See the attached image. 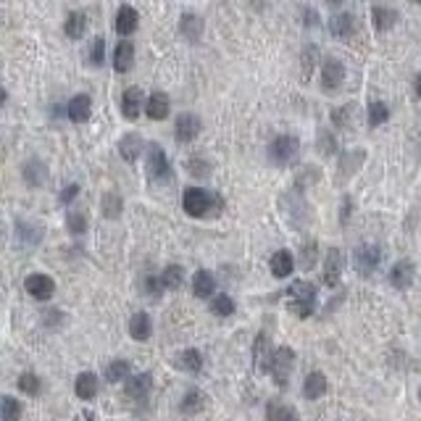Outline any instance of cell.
Here are the masks:
<instances>
[{"label":"cell","mask_w":421,"mask_h":421,"mask_svg":"<svg viewBox=\"0 0 421 421\" xmlns=\"http://www.w3.org/2000/svg\"><path fill=\"white\" fill-rule=\"evenodd\" d=\"M182 208L185 214L192 219H203V216L219 214L221 211V197L216 192H208L203 188H188L182 192Z\"/></svg>","instance_id":"obj_1"},{"label":"cell","mask_w":421,"mask_h":421,"mask_svg":"<svg viewBox=\"0 0 421 421\" xmlns=\"http://www.w3.org/2000/svg\"><path fill=\"white\" fill-rule=\"evenodd\" d=\"M145 177L153 185H171L174 182V168L168 163L166 153L158 142H150L148 145V161H145Z\"/></svg>","instance_id":"obj_2"},{"label":"cell","mask_w":421,"mask_h":421,"mask_svg":"<svg viewBox=\"0 0 421 421\" xmlns=\"http://www.w3.org/2000/svg\"><path fill=\"white\" fill-rule=\"evenodd\" d=\"M287 295L292 300V311L298 313L300 318H308L313 313V306H316V287L311 282H292L287 287Z\"/></svg>","instance_id":"obj_3"},{"label":"cell","mask_w":421,"mask_h":421,"mask_svg":"<svg viewBox=\"0 0 421 421\" xmlns=\"http://www.w3.org/2000/svg\"><path fill=\"white\" fill-rule=\"evenodd\" d=\"M298 156H300V140L292 137V134H279L269 145V158L277 166H290V163L298 161Z\"/></svg>","instance_id":"obj_4"},{"label":"cell","mask_w":421,"mask_h":421,"mask_svg":"<svg viewBox=\"0 0 421 421\" xmlns=\"http://www.w3.org/2000/svg\"><path fill=\"white\" fill-rule=\"evenodd\" d=\"M382 248L374 243H364L358 245L356 253H353V266H356V272L361 277H371V274L379 269V263H382Z\"/></svg>","instance_id":"obj_5"},{"label":"cell","mask_w":421,"mask_h":421,"mask_svg":"<svg viewBox=\"0 0 421 421\" xmlns=\"http://www.w3.org/2000/svg\"><path fill=\"white\" fill-rule=\"evenodd\" d=\"M292 366H295V353H292L290 347H277L269 358V374L274 376V382L279 384V387H287V379H290V371Z\"/></svg>","instance_id":"obj_6"},{"label":"cell","mask_w":421,"mask_h":421,"mask_svg":"<svg viewBox=\"0 0 421 421\" xmlns=\"http://www.w3.org/2000/svg\"><path fill=\"white\" fill-rule=\"evenodd\" d=\"M342 82H345V66H342V61L327 58L324 66H321V87L327 93H335L337 87H342Z\"/></svg>","instance_id":"obj_7"},{"label":"cell","mask_w":421,"mask_h":421,"mask_svg":"<svg viewBox=\"0 0 421 421\" xmlns=\"http://www.w3.org/2000/svg\"><path fill=\"white\" fill-rule=\"evenodd\" d=\"M24 287H27V292L35 300H50L53 292H56V282H53V277H47V274H29Z\"/></svg>","instance_id":"obj_8"},{"label":"cell","mask_w":421,"mask_h":421,"mask_svg":"<svg viewBox=\"0 0 421 421\" xmlns=\"http://www.w3.org/2000/svg\"><path fill=\"white\" fill-rule=\"evenodd\" d=\"M200 129H203V124L195 113H182L174 124V137H177V142H192L200 134Z\"/></svg>","instance_id":"obj_9"},{"label":"cell","mask_w":421,"mask_h":421,"mask_svg":"<svg viewBox=\"0 0 421 421\" xmlns=\"http://www.w3.org/2000/svg\"><path fill=\"white\" fill-rule=\"evenodd\" d=\"M342 269H345V255H342V250L332 248L327 253V263H324V282H327V287H337L340 284Z\"/></svg>","instance_id":"obj_10"},{"label":"cell","mask_w":421,"mask_h":421,"mask_svg":"<svg viewBox=\"0 0 421 421\" xmlns=\"http://www.w3.org/2000/svg\"><path fill=\"white\" fill-rule=\"evenodd\" d=\"M416 279V266L411 261H398L390 269V284H393L395 290H408Z\"/></svg>","instance_id":"obj_11"},{"label":"cell","mask_w":421,"mask_h":421,"mask_svg":"<svg viewBox=\"0 0 421 421\" xmlns=\"http://www.w3.org/2000/svg\"><path fill=\"white\" fill-rule=\"evenodd\" d=\"M142 90L140 87H129V90H124L122 95V116L127 122H137V116L142 111Z\"/></svg>","instance_id":"obj_12"},{"label":"cell","mask_w":421,"mask_h":421,"mask_svg":"<svg viewBox=\"0 0 421 421\" xmlns=\"http://www.w3.org/2000/svg\"><path fill=\"white\" fill-rule=\"evenodd\" d=\"M21 177H24L29 188H42L47 182V166L40 158H29L21 166Z\"/></svg>","instance_id":"obj_13"},{"label":"cell","mask_w":421,"mask_h":421,"mask_svg":"<svg viewBox=\"0 0 421 421\" xmlns=\"http://www.w3.org/2000/svg\"><path fill=\"white\" fill-rule=\"evenodd\" d=\"M113 27H116V32H119L122 38H129V35H134V32H137V27H140V16H137V11L132 8V6H122V8H119V13H116Z\"/></svg>","instance_id":"obj_14"},{"label":"cell","mask_w":421,"mask_h":421,"mask_svg":"<svg viewBox=\"0 0 421 421\" xmlns=\"http://www.w3.org/2000/svg\"><path fill=\"white\" fill-rule=\"evenodd\" d=\"M66 113H69V119L74 124H82L90 119V113H93V98L90 95H74L69 105H66Z\"/></svg>","instance_id":"obj_15"},{"label":"cell","mask_w":421,"mask_h":421,"mask_svg":"<svg viewBox=\"0 0 421 421\" xmlns=\"http://www.w3.org/2000/svg\"><path fill=\"white\" fill-rule=\"evenodd\" d=\"M150 390H153V376L150 374H137V376H129L127 379V387H124V393H127V398H132V400H145L150 395Z\"/></svg>","instance_id":"obj_16"},{"label":"cell","mask_w":421,"mask_h":421,"mask_svg":"<svg viewBox=\"0 0 421 421\" xmlns=\"http://www.w3.org/2000/svg\"><path fill=\"white\" fill-rule=\"evenodd\" d=\"M132 66H134V45L129 40H122L113 50V69L119 74H127V71H132Z\"/></svg>","instance_id":"obj_17"},{"label":"cell","mask_w":421,"mask_h":421,"mask_svg":"<svg viewBox=\"0 0 421 421\" xmlns=\"http://www.w3.org/2000/svg\"><path fill=\"white\" fill-rule=\"evenodd\" d=\"M329 32L340 40H347L353 32H356V19H353V13H347V11H340L335 13L332 19H329Z\"/></svg>","instance_id":"obj_18"},{"label":"cell","mask_w":421,"mask_h":421,"mask_svg":"<svg viewBox=\"0 0 421 421\" xmlns=\"http://www.w3.org/2000/svg\"><path fill=\"white\" fill-rule=\"evenodd\" d=\"M179 35L185 40H190V42H197L200 35H203V19L197 13H192V11L182 13V19H179Z\"/></svg>","instance_id":"obj_19"},{"label":"cell","mask_w":421,"mask_h":421,"mask_svg":"<svg viewBox=\"0 0 421 421\" xmlns=\"http://www.w3.org/2000/svg\"><path fill=\"white\" fill-rule=\"evenodd\" d=\"M168 108H171V103H168L166 93L148 95V103H145V113H148V119H153V122H163V119L168 116Z\"/></svg>","instance_id":"obj_20"},{"label":"cell","mask_w":421,"mask_h":421,"mask_svg":"<svg viewBox=\"0 0 421 421\" xmlns=\"http://www.w3.org/2000/svg\"><path fill=\"white\" fill-rule=\"evenodd\" d=\"M269 269H272V274L277 277V279H287L292 274V269H295V258H292L290 250H277L272 255V261H269Z\"/></svg>","instance_id":"obj_21"},{"label":"cell","mask_w":421,"mask_h":421,"mask_svg":"<svg viewBox=\"0 0 421 421\" xmlns=\"http://www.w3.org/2000/svg\"><path fill=\"white\" fill-rule=\"evenodd\" d=\"M142 148H145V145H142V137L134 134V132H132V134H124L122 140H119V156H122L127 163H134V161L140 158Z\"/></svg>","instance_id":"obj_22"},{"label":"cell","mask_w":421,"mask_h":421,"mask_svg":"<svg viewBox=\"0 0 421 421\" xmlns=\"http://www.w3.org/2000/svg\"><path fill=\"white\" fill-rule=\"evenodd\" d=\"M129 335L134 337L137 342L150 340V335H153V321H150V316L145 311H137V313L129 318Z\"/></svg>","instance_id":"obj_23"},{"label":"cell","mask_w":421,"mask_h":421,"mask_svg":"<svg viewBox=\"0 0 421 421\" xmlns=\"http://www.w3.org/2000/svg\"><path fill=\"white\" fill-rule=\"evenodd\" d=\"M192 292H195V298H211L216 292V279L214 274L206 272V269H200V272H195V277H192Z\"/></svg>","instance_id":"obj_24"},{"label":"cell","mask_w":421,"mask_h":421,"mask_svg":"<svg viewBox=\"0 0 421 421\" xmlns=\"http://www.w3.org/2000/svg\"><path fill=\"white\" fill-rule=\"evenodd\" d=\"M74 393L79 400H93L95 395H98V376L93 371H84V374L76 376V384H74Z\"/></svg>","instance_id":"obj_25"},{"label":"cell","mask_w":421,"mask_h":421,"mask_svg":"<svg viewBox=\"0 0 421 421\" xmlns=\"http://www.w3.org/2000/svg\"><path fill=\"white\" fill-rule=\"evenodd\" d=\"M324 393H327V376L321 374V371H311L306 376V382H303V395L308 400H318Z\"/></svg>","instance_id":"obj_26"},{"label":"cell","mask_w":421,"mask_h":421,"mask_svg":"<svg viewBox=\"0 0 421 421\" xmlns=\"http://www.w3.org/2000/svg\"><path fill=\"white\" fill-rule=\"evenodd\" d=\"M64 32L71 40L84 38V32H87V16H84L82 11H71V13H69V19H66L64 24Z\"/></svg>","instance_id":"obj_27"},{"label":"cell","mask_w":421,"mask_h":421,"mask_svg":"<svg viewBox=\"0 0 421 421\" xmlns=\"http://www.w3.org/2000/svg\"><path fill=\"white\" fill-rule=\"evenodd\" d=\"M161 282H163V290H179L182 282H185V269L179 263H168L161 272Z\"/></svg>","instance_id":"obj_28"},{"label":"cell","mask_w":421,"mask_h":421,"mask_svg":"<svg viewBox=\"0 0 421 421\" xmlns=\"http://www.w3.org/2000/svg\"><path fill=\"white\" fill-rule=\"evenodd\" d=\"M274 350H269V340L266 335H258L255 340V347H253V358H255V366H258V371H269V358H272Z\"/></svg>","instance_id":"obj_29"},{"label":"cell","mask_w":421,"mask_h":421,"mask_svg":"<svg viewBox=\"0 0 421 421\" xmlns=\"http://www.w3.org/2000/svg\"><path fill=\"white\" fill-rule=\"evenodd\" d=\"M16 234H19L21 243L35 245V243H40V240H42L45 229H42V226H38V224H32V221H19V224H16Z\"/></svg>","instance_id":"obj_30"},{"label":"cell","mask_w":421,"mask_h":421,"mask_svg":"<svg viewBox=\"0 0 421 421\" xmlns=\"http://www.w3.org/2000/svg\"><path fill=\"white\" fill-rule=\"evenodd\" d=\"M364 158H366V150H350V153H345L342 161H340V171H342L345 177L356 174L358 168H361V163H364Z\"/></svg>","instance_id":"obj_31"},{"label":"cell","mask_w":421,"mask_h":421,"mask_svg":"<svg viewBox=\"0 0 421 421\" xmlns=\"http://www.w3.org/2000/svg\"><path fill=\"white\" fill-rule=\"evenodd\" d=\"M398 24V13L393 8H374V29L376 32H390Z\"/></svg>","instance_id":"obj_32"},{"label":"cell","mask_w":421,"mask_h":421,"mask_svg":"<svg viewBox=\"0 0 421 421\" xmlns=\"http://www.w3.org/2000/svg\"><path fill=\"white\" fill-rule=\"evenodd\" d=\"M179 366H182L185 371H190V374H197V371H200V366H203V356L197 353L195 347L182 350V353H179Z\"/></svg>","instance_id":"obj_33"},{"label":"cell","mask_w":421,"mask_h":421,"mask_svg":"<svg viewBox=\"0 0 421 421\" xmlns=\"http://www.w3.org/2000/svg\"><path fill=\"white\" fill-rule=\"evenodd\" d=\"M300 61H303V82H308L311 74H313V66H316V61H318V47L313 45V42H308V45L303 47Z\"/></svg>","instance_id":"obj_34"},{"label":"cell","mask_w":421,"mask_h":421,"mask_svg":"<svg viewBox=\"0 0 421 421\" xmlns=\"http://www.w3.org/2000/svg\"><path fill=\"white\" fill-rule=\"evenodd\" d=\"M122 195L119 192H105L103 195V216L105 219H119L122 216Z\"/></svg>","instance_id":"obj_35"},{"label":"cell","mask_w":421,"mask_h":421,"mask_svg":"<svg viewBox=\"0 0 421 421\" xmlns=\"http://www.w3.org/2000/svg\"><path fill=\"white\" fill-rule=\"evenodd\" d=\"M129 371L132 366L127 361H111L105 366V379L108 382H122V379H129Z\"/></svg>","instance_id":"obj_36"},{"label":"cell","mask_w":421,"mask_h":421,"mask_svg":"<svg viewBox=\"0 0 421 421\" xmlns=\"http://www.w3.org/2000/svg\"><path fill=\"white\" fill-rule=\"evenodd\" d=\"M266 421H300V419L292 408L279 405V403H272V405L266 408Z\"/></svg>","instance_id":"obj_37"},{"label":"cell","mask_w":421,"mask_h":421,"mask_svg":"<svg viewBox=\"0 0 421 421\" xmlns=\"http://www.w3.org/2000/svg\"><path fill=\"white\" fill-rule=\"evenodd\" d=\"M387 119H390V108H387V103L374 100V103L369 105V127H379V124H384Z\"/></svg>","instance_id":"obj_38"},{"label":"cell","mask_w":421,"mask_h":421,"mask_svg":"<svg viewBox=\"0 0 421 421\" xmlns=\"http://www.w3.org/2000/svg\"><path fill=\"white\" fill-rule=\"evenodd\" d=\"M206 405V395L200 393V390H190L188 395H185V400H182V413H195L200 411Z\"/></svg>","instance_id":"obj_39"},{"label":"cell","mask_w":421,"mask_h":421,"mask_svg":"<svg viewBox=\"0 0 421 421\" xmlns=\"http://www.w3.org/2000/svg\"><path fill=\"white\" fill-rule=\"evenodd\" d=\"M188 171L195 179H206L208 174H211V161H206L203 156H192V158L188 161Z\"/></svg>","instance_id":"obj_40"},{"label":"cell","mask_w":421,"mask_h":421,"mask_svg":"<svg viewBox=\"0 0 421 421\" xmlns=\"http://www.w3.org/2000/svg\"><path fill=\"white\" fill-rule=\"evenodd\" d=\"M0 408H3V421H19V416H21V403L16 400V398H11V395H6V398H3V403H0Z\"/></svg>","instance_id":"obj_41"},{"label":"cell","mask_w":421,"mask_h":421,"mask_svg":"<svg viewBox=\"0 0 421 421\" xmlns=\"http://www.w3.org/2000/svg\"><path fill=\"white\" fill-rule=\"evenodd\" d=\"M211 311H214L216 316H232L234 313V300L229 295H216L211 300Z\"/></svg>","instance_id":"obj_42"},{"label":"cell","mask_w":421,"mask_h":421,"mask_svg":"<svg viewBox=\"0 0 421 421\" xmlns=\"http://www.w3.org/2000/svg\"><path fill=\"white\" fill-rule=\"evenodd\" d=\"M19 390L21 393H27V395H38L40 393V379L35 374H21L19 376Z\"/></svg>","instance_id":"obj_43"},{"label":"cell","mask_w":421,"mask_h":421,"mask_svg":"<svg viewBox=\"0 0 421 421\" xmlns=\"http://www.w3.org/2000/svg\"><path fill=\"white\" fill-rule=\"evenodd\" d=\"M316 253H318L316 243H306V245H303V255H300V266H303V269H313V266H316Z\"/></svg>","instance_id":"obj_44"},{"label":"cell","mask_w":421,"mask_h":421,"mask_svg":"<svg viewBox=\"0 0 421 421\" xmlns=\"http://www.w3.org/2000/svg\"><path fill=\"white\" fill-rule=\"evenodd\" d=\"M66 224H69V232L71 234H84V229H87V216L84 214H69V219H66Z\"/></svg>","instance_id":"obj_45"},{"label":"cell","mask_w":421,"mask_h":421,"mask_svg":"<svg viewBox=\"0 0 421 421\" xmlns=\"http://www.w3.org/2000/svg\"><path fill=\"white\" fill-rule=\"evenodd\" d=\"M105 61V40L98 38L93 42V50H90V64L93 66H103Z\"/></svg>","instance_id":"obj_46"},{"label":"cell","mask_w":421,"mask_h":421,"mask_svg":"<svg viewBox=\"0 0 421 421\" xmlns=\"http://www.w3.org/2000/svg\"><path fill=\"white\" fill-rule=\"evenodd\" d=\"M350 113H353V105H345V108H335V111H332V122H335L337 127H347V124H350V119H347Z\"/></svg>","instance_id":"obj_47"},{"label":"cell","mask_w":421,"mask_h":421,"mask_svg":"<svg viewBox=\"0 0 421 421\" xmlns=\"http://www.w3.org/2000/svg\"><path fill=\"white\" fill-rule=\"evenodd\" d=\"M76 195H79V185H66V188L61 190L58 200H61V206H69V203H71Z\"/></svg>","instance_id":"obj_48"},{"label":"cell","mask_w":421,"mask_h":421,"mask_svg":"<svg viewBox=\"0 0 421 421\" xmlns=\"http://www.w3.org/2000/svg\"><path fill=\"white\" fill-rule=\"evenodd\" d=\"M318 145H321V150H324L327 156L337 153V145H335V140H332V134H329V132H321V140H318Z\"/></svg>","instance_id":"obj_49"},{"label":"cell","mask_w":421,"mask_h":421,"mask_svg":"<svg viewBox=\"0 0 421 421\" xmlns=\"http://www.w3.org/2000/svg\"><path fill=\"white\" fill-rule=\"evenodd\" d=\"M303 21H306V27H308V29L318 27V16H316V13H313L311 8L303 11Z\"/></svg>","instance_id":"obj_50"},{"label":"cell","mask_w":421,"mask_h":421,"mask_svg":"<svg viewBox=\"0 0 421 421\" xmlns=\"http://www.w3.org/2000/svg\"><path fill=\"white\" fill-rule=\"evenodd\" d=\"M413 90H416V98H421V74L416 76V82H413Z\"/></svg>","instance_id":"obj_51"},{"label":"cell","mask_w":421,"mask_h":421,"mask_svg":"<svg viewBox=\"0 0 421 421\" xmlns=\"http://www.w3.org/2000/svg\"><path fill=\"white\" fill-rule=\"evenodd\" d=\"M327 3H332V6H337V3H342V0H327Z\"/></svg>","instance_id":"obj_52"},{"label":"cell","mask_w":421,"mask_h":421,"mask_svg":"<svg viewBox=\"0 0 421 421\" xmlns=\"http://www.w3.org/2000/svg\"><path fill=\"white\" fill-rule=\"evenodd\" d=\"M419 400H421V390H419Z\"/></svg>","instance_id":"obj_53"}]
</instances>
